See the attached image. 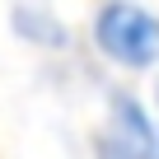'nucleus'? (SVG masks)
<instances>
[{
  "label": "nucleus",
  "mask_w": 159,
  "mask_h": 159,
  "mask_svg": "<svg viewBox=\"0 0 159 159\" xmlns=\"http://www.w3.org/2000/svg\"><path fill=\"white\" fill-rule=\"evenodd\" d=\"M94 159H154V154H145V150H136V145H126L122 136H112V131H103V136H98V145H94Z\"/></svg>",
  "instance_id": "nucleus-4"
},
{
  "label": "nucleus",
  "mask_w": 159,
  "mask_h": 159,
  "mask_svg": "<svg viewBox=\"0 0 159 159\" xmlns=\"http://www.w3.org/2000/svg\"><path fill=\"white\" fill-rule=\"evenodd\" d=\"M154 103H159V84H154Z\"/></svg>",
  "instance_id": "nucleus-5"
},
{
  "label": "nucleus",
  "mask_w": 159,
  "mask_h": 159,
  "mask_svg": "<svg viewBox=\"0 0 159 159\" xmlns=\"http://www.w3.org/2000/svg\"><path fill=\"white\" fill-rule=\"evenodd\" d=\"M94 42L98 52L122 70H150L159 61V14L131 0H108L94 14Z\"/></svg>",
  "instance_id": "nucleus-1"
},
{
  "label": "nucleus",
  "mask_w": 159,
  "mask_h": 159,
  "mask_svg": "<svg viewBox=\"0 0 159 159\" xmlns=\"http://www.w3.org/2000/svg\"><path fill=\"white\" fill-rule=\"evenodd\" d=\"M108 117H112V126H108L112 136H122L126 145H136V150H145V154H154V159H159V122L145 112V103H140L136 94L117 89V94H112Z\"/></svg>",
  "instance_id": "nucleus-2"
},
{
  "label": "nucleus",
  "mask_w": 159,
  "mask_h": 159,
  "mask_svg": "<svg viewBox=\"0 0 159 159\" xmlns=\"http://www.w3.org/2000/svg\"><path fill=\"white\" fill-rule=\"evenodd\" d=\"M14 33L24 38V42H33V47H47V52H61L66 42H70V33H66V24L52 14V10H42V5H14Z\"/></svg>",
  "instance_id": "nucleus-3"
}]
</instances>
